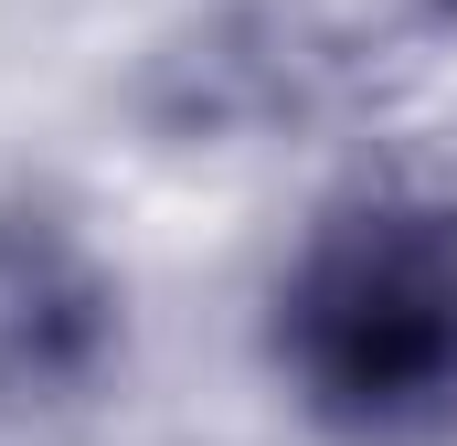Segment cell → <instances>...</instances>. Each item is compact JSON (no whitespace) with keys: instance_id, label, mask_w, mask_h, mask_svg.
Here are the masks:
<instances>
[{"instance_id":"1","label":"cell","mask_w":457,"mask_h":446,"mask_svg":"<svg viewBox=\"0 0 457 446\" xmlns=\"http://www.w3.org/2000/svg\"><path fill=\"white\" fill-rule=\"evenodd\" d=\"M287 404L341 446L457 436V202L351 192L298 234L266 298Z\"/></svg>"},{"instance_id":"2","label":"cell","mask_w":457,"mask_h":446,"mask_svg":"<svg viewBox=\"0 0 457 446\" xmlns=\"http://www.w3.org/2000/svg\"><path fill=\"white\" fill-rule=\"evenodd\" d=\"M128 361V287L54 202H0V436L86 415Z\"/></svg>"}]
</instances>
